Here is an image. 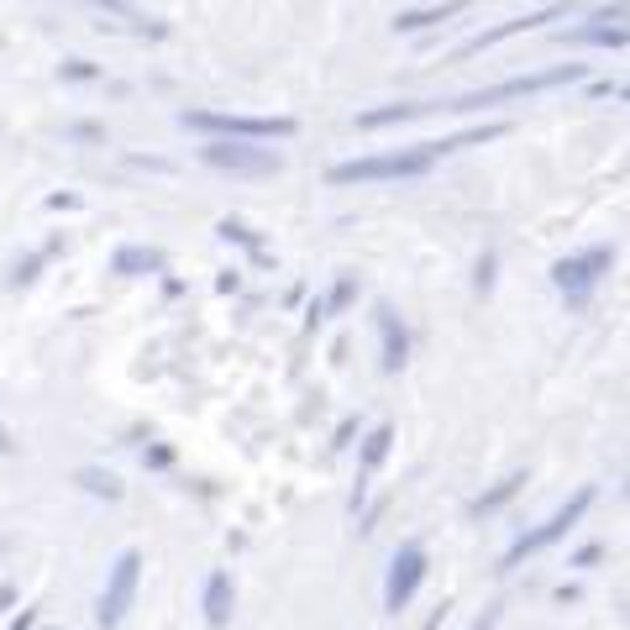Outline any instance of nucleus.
Listing matches in <instances>:
<instances>
[{"instance_id": "1", "label": "nucleus", "mask_w": 630, "mask_h": 630, "mask_svg": "<svg viewBox=\"0 0 630 630\" xmlns=\"http://www.w3.org/2000/svg\"><path fill=\"white\" fill-rule=\"evenodd\" d=\"M583 64H558V69H541V74H515V79H499V85H484V90H468V95L447 100L441 111H484V105H499V100H526L541 95V90H558V85H578Z\"/></svg>"}, {"instance_id": "2", "label": "nucleus", "mask_w": 630, "mask_h": 630, "mask_svg": "<svg viewBox=\"0 0 630 630\" xmlns=\"http://www.w3.org/2000/svg\"><path fill=\"white\" fill-rule=\"evenodd\" d=\"M431 153L426 143L420 147H400V153H373V158H347L337 169L326 173L331 184H379V179H420V173H431Z\"/></svg>"}, {"instance_id": "3", "label": "nucleus", "mask_w": 630, "mask_h": 630, "mask_svg": "<svg viewBox=\"0 0 630 630\" xmlns=\"http://www.w3.org/2000/svg\"><path fill=\"white\" fill-rule=\"evenodd\" d=\"M179 126L211 132V137H226V143H273V137L294 132L290 116H232V111H184Z\"/></svg>"}, {"instance_id": "4", "label": "nucleus", "mask_w": 630, "mask_h": 630, "mask_svg": "<svg viewBox=\"0 0 630 630\" xmlns=\"http://www.w3.org/2000/svg\"><path fill=\"white\" fill-rule=\"evenodd\" d=\"M588 505H594V488H578V494H573V499H567L562 509H552V515H547L536 531L520 536V541H515V547L505 552V562H499V567H515V562L536 558V552H547L552 541H562V536H567V531H573V526L583 520V515H588Z\"/></svg>"}, {"instance_id": "5", "label": "nucleus", "mask_w": 630, "mask_h": 630, "mask_svg": "<svg viewBox=\"0 0 630 630\" xmlns=\"http://www.w3.org/2000/svg\"><path fill=\"white\" fill-rule=\"evenodd\" d=\"M609 263H615V252H609V247H588V252H578V258H562V263L552 268V284H558L562 300L578 311V305H588L594 284L609 273Z\"/></svg>"}, {"instance_id": "6", "label": "nucleus", "mask_w": 630, "mask_h": 630, "mask_svg": "<svg viewBox=\"0 0 630 630\" xmlns=\"http://www.w3.org/2000/svg\"><path fill=\"white\" fill-rule=\"evenodd\" d=\"M200 158L211 164V169L221 173H279L284 169V158L273 153V147H258V143H226V137H216V143L200 147Z\"/></svg>"}, {"instance_id": "7", "label": "nucleus", "mask_w": 630, "mask_h": 630, "mask_svg": "<svg viewBox=\"0 0 630 630\" xmlns=\"http://www.w3.org/2000/svg\"><path fill=\"white\" fill-rule=\"evenodd\" d=\"M137 578H143V552H122L111 578H105V594H100V626H122L132 599H137Z\"/></svg>"}, {"instance_id": "8", "label": "nucleus", "mask_w": 630, "mask_h": 630, "mask_svg": "<svg viewBox=\"0 0 630 630\" xmlns=\"http://www.w3.org/2000/svg\"><path fill=\"white\" fill-rule=\"evenodd\" d=\"M420 578H426V547L420 541H405L400 552H394V562H389V578H384V605L400 615V609L415 599V588H420Z\"/></svg>"}, {"instance_id": "9", "label": "nucleus", "mask_w": 630, "mask_h": 630, "mask_svg": "<svg viewBox=\"0 0 630 630\" xmlns=\"http://www.w3.org/2000/svg\"><path fill=\"white\" fill-rule=\"evenodd\" d=\"M552 16H562V5H547V11H531V16H515V22H505V26H494V32H479V37H468L458 53H452V64L458 58H468V53H484V48H499L505 37H515V32H531V26H541V22H552Z\"/></svg>"}, {"instance_id": "10", "label": "nucleus", "mask_w": 630, "mask_h": 630, "mask_svg": "<svg viewBox=\"0 0 630 630\" xmlns=\"http://www.w3.org/2000/svg\"><path fill=\"white\" fill-rule=\"evenodd\" d=\"M373 320H379V341H384V373H400V368H405V358H410L405 320L389 311V305H379V311H373Z\"/></svg>"}, {"instance_id": "11", "label": "nucleus", "mask_w": 630, "mask_h": 630, "mask_svg": "<svg viewBox=\"0 0 630 630\" xmlns=\"http://www.w3.org/2000/svg\"><path fill=\"white\" fill-rule=\"evenodd\" d=\"M558 37L562 43H594V48H626V26L609 22V16H599V22H588V26H567Z\"/></svg>"}, {"instance_id": "12", "label": "nucleus", "mask_w": 630, "mask_h": 630, "mask_svg": "<svg viewBox=\"0 0 630 630\" xmlns=\"http://www.w3.org/2000/svg\"><path fill=\"white\" fill-rule=\"evenodd\" d=\"M473 0H441V5H420V11H400L394 16V32H426V26L447 22V16H458V11H468Z\"/></svg>"}, {"instance_id": "13", "label": "nucleus", "mask_w": 630, "mask_h": 630, "mask_svg": "<svg viewBox=\"0 0 630 630\" xmlns=\"http://www.w3.org/2000/svg\"><path fill=\"white\" fill-rule=\"evenodd\" d=\"M158 268H164V252H158V247H137V243L116 247V258H111V273H126V279L158 273Z\"/></svg>"}, {"instance_id": "14", "label": "nucleus", "mask_w": 630, "mask_h": 630, "mask_svg": "<svg viewBox=\"0 0 630 630\" xmlns=\"http://www.w3.org/2000/svg\"><path fill=\"white\" fill-rule=\"evenodd\" d=\"M426 111H437V105L400 100V105H379V111H363V116H358V126H363V132H379V126H394V122H415V116H426Z\"/></svg>"}, {"instance_id": "15", "label": "nucleus", "mask_w": 630, "mask_h": 630, "mask_svg": "<svg viewBox=\"0 0 630 630\" xmlns=\"http://www.w3.org/2000/svg\"><path fill=\"white\" fill-rule=\"evenodd\" d=\"M389 441H394V426H373L368 431V441H363V462H358V479H373L379 468H384V458H389ZM363 484H358V499H363Z\"/></svg>"}, {"instance_id": "16", "label": "nucleus", "mask_w": 630, "mask_h": 630, "mask_svg": "<svg viewBox=\"0 0 630 630\" xmlns=\"http://www.w3.org/2000/svg\"><path fill=\"white\" fill-rule=\"evenodd\" d=\"M90 5H100V11H111V16H122V26L126 32H143V37H164L169 26L164 22H153V16H143L132 0H90Z\"/></svg>"}, {"instance_id": "17", "label": "nucleus", "mask_w": 630, "mask_h": 630, "mask_svg": "<svg viewBox=\"0 0 630 630\" xmlns=\"http://www.w3.org/2000/svg\"><path fill=\"white\" fill-rule=\"evenodd\" d=\"M205 620H211V630L232 620V578L226 573H211V583H205Z\"/></svg>"}, {"instance_id": "18", "label": "nucleus", "mask_w": 630, "mask_h": 630, "mask_svg": "<svg viewBox=\"0 0 630 630\" xmlns=\"http://www.w3.org/2000/svg\"><path fill=\"white\" fill-rule=\"evenodd\" d=\"M494 137H505V122L468 126V132H458V137H441V143H426V153H431V158H441V153H458V147H473V143H494Z\"/></svg>"}, {"instance_id": "19", "label": "nucleus", "mask_w": 630, "mask_h": 630, "mask_svg": "<svg viewBox=\"0 0 630 630\" xmlns=\"http://www.w3.org/2000/svg\"><path fill=\"white\" fill-rule=\"evenodd\" d=\"M520 488H526V473H509L505 484H494L488 494H479V499H473V515H494V509L509 505V499H515Z\"/></svg>"}, {"instance_id": "20", "label": "nucleus", "mask_w": 630, "mask_h": 630, "mask_svg": "<svg viewBox=\"0 0 630 630\" xmlns=\"http://www.w3.org/2000/svg\"><path fill=\"white\" fill-rule=\"evenodd\" d=\"M58 247H64V237H53V243H48V247H37V252H26L22 263L11 268V290H22V284H32V279L43 273V263H48L53 252H58Z\"/></svg>"}, {"instance_id": "21", "label": "nucleus", "mask_w": 630, "mask_h": 630, "mask_svg": "<svg viewBox=\"0 0 630 630\" xmlns=\"http://www.w3.org/2000/svg\"><path fill=\"white\" fill-rule=\"evenodd\" d=\"M79 484L100 494V499H122V479L116 473H105V468H79Z\"/></svg>"}, {"instance_id": "22", "label": "nucleus", "mask_w": 630, "mask_h": 630, "mask_svg": "<svg viewBox=\"0 0 630 630\" xmlns=\"http://www.w3.org/2000/svg\"><path fill=\"white\" fill-rule=\"evenodd\" d=\"M352 300H358V273H341L337 284H331V294L320 300V311H326V315H337V311H347Z\"/></svg>"}, {"instance_id": "23", "label": "nucleus", "mask_w": 630, "mask_h": 630, "mask_svg": "<svg viewBox=\"0 0 630 630\" xmlns=\"http://www.w3.org/2000/svg\"><path fill=\"white\" fill-rule=\"evenodd\" d=\"M216 232H221V237H226V243H243V247H252V252L263 258V243H258V237L247 232L243 221H232V216H226V221H221V226H216Z\"/></svg>"}, {"instance_id": "24", "label": "nucleus", "mask_w": 630, "mask_h": 630, "mask_svg": "<svg viewBox=\"0 0 630 630\" xmlns=\"http://www.w3.org/2000/svg\"><path fill=\"white\" fill-rule=\"evenodd\" d=\"M64 79H74V85H90V79H100V69L90 64V58H69V64H64Z\"/></svg>"}, {"instance_id": "25", "label": "nucleus", "mask_w": 630, "mask_h": 630, "mask_svg": "<svg viewBox=\"0 0 630 630\" xmlns=\"http://www.w3.org/2000/svg\"><path fill=\"white\" fill-rule=\"evenodd\" d=\"M69 137H79V143H100L105 132H100L95 122H74V126H69Z\"/></svg>"}, {"instance_id": "26", "label": "nucleus", "mask_w": 630, "mask_h": 630, "mask_svg": "<svg viewBox=\"0 0 630 630\" xmlns=\"http://www.w3.org/2000/svg\"><path fill=\"white\" fill-rule=\"evenodd\" d=\"M494 290V252H484V263H479V294Z\"/></svg>"}, {"instance_id": "27", "label": "nucleus", "mask_w": 630, "mask_h": 630, "mask_svg": "<svg viewBox=\"0 0 630 630\" xmlns=\"http://www.w3.org/2000/svg\"><path fill=\"white\" fill-rule=\"evenodd\" d=\"M11 447H16V441H11V431L0 426V452H11Z\"/></svg>"}, {"instance_id": "28", "label": "nucleus", "mask_w": 630, "mask_h": 630, "mask_svg": "<svg viewBox=\"0 0 630 630\" xmlns=\"http://www.w3.org/2000/svg\"><path fill=\"white\" fill-rule=\"evenodd\" d=\"M488 626H494V615H484V620H479V626H473V630H488Z\"/></svg>"}]
</instances>
